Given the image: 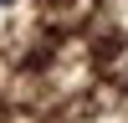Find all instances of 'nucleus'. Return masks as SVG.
Listing matches in <instances>:
<instances>
[{
	"label": "nucleus",
	"mask_w": 128,
	"mask_h": 123,
	"mask_svg": "<svg viewBox=\"0 0 128 123\" xmlns=\"http://www.w3.org/2000/svg\"><path fill=\"white\" fill-rule=\"evenodd\" d=\"M0 5H10V0H0Z\"/></svg>",
	"instance_id": "nucleus-1"
}]
</instances>
